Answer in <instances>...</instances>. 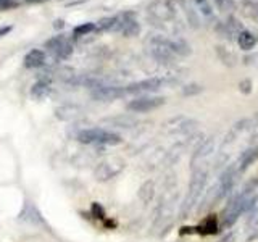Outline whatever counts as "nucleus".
<instances>
[{"label": "nucleus", "instance_id": "obj_10", "mask_svg": "<svg viewBox=\"0 0 258 242\" xmlns=\"http://www.w3.org/2000/svg\"><path fill=\"white\" fill-rule=\"evenodd\" d=\"M150 15L157 21H169L174 18V8L168 0H157L149 7Z\"/></svg>", "mask_w": 258, "mask_h": 242}, {"label": "nucleus", "instance_id": "obj_4", "mask_svg": "<svg viewBox=\"0 0 258 242\" xmlns=\"http://www.w3.org/2000/svg\"><path fill=\"white\" fill-rule=\"evenodd\" d=\"M113 31L121 32V34L126 37H133L141 32V26H139V23H137L134 13L124 12V13L115 15V28H113Z\"/></svg>", "mask_w": 258, "mask_h": 242}, {"label": "nucleus", "instance_id": "obj_20", "mask_svg": "<svg viewBox=\"0 0 258 242\" xmlns=\"http://www.w3.org/2000/svg\"><path fill=\"white\" fill-rule=\"evenodd\" d=\"M197 229H199V232H202V234H215V232L218 231V223H216L215 215L207 216L205 220L200 223V226H199Z\"/></svg>", "mask_w": 258, "mask_h": 242}, {"label": "nucleus", "instance_id": "obj_23", "mask_svg": "<svg viewBox=\"0 0 258 242\" xmlns=\"http://www.w3.org/2000/svg\"><path fill=\"white\" fill-rule=\"evenodd\" d=\"M215 4L221 12H232L234 8H236L234 0H215Z\"/></svg>", "mask_w": 258, "mask_h": 242}, {"label": "nucleus", "instance_id": "obj_14", "mask_svg": "<svg viewBox=\"0 0 258 242\" xmlns=\"http://www.w3.org/2000/svg\"><path fill=\"white\" fill-rule=\"evenodd\" d=\"M256 158H258V145L248 147L245 152H242L239 157V163H237V173H244Z\"/></svg>", "mask_w": 258, "mask_h": 242}, {"label": "nucleus", "instance_id": "obj_18", "mask_svg": "<svg viewBox=\"0 0 258 242\" xmlns=\"http://www.w3.org/2000/svg\"><path fill=\"white\" fill-rule=\"evenodd\" d=\"M153 197H155V183L145 181L139 189V199L142 204H150Z\"/></svg>", "mask_w": 258, "mask_h": 242}, {"label": "nucleus", "instance_id": "obj_2", "mask_svg": "<svg viewBox=\"0 0 258 242\" xmlns=\"http://www.w3.org/2000/svg\"><path fill=\"white\" fill-rule=\"evenodd\" d=\"M205 184H207V169L205 168H194V173H192L189 188H187V194H185V199L182 202V210H181L182 218L187 216L190 210L199 204L202 194H204Z\"/></svg>", "mask_w": 258, "mask_h": 242}, {"label": "nucleus", "instance_id": "obj_21", "mask_svg": "<svg viewBox=\"0 0 258 242\" xmlns=\"http://www.w3.org/2000/svg\"><path fill=\"white\" fill-rule=\"evenodd\" d=\"M97 31V24L94 23H84V24H79V26H76L75 29H73V34H75L76 37L79 36H86V34H91V32Z\"/></svg>", "mask_w": 258, "mask_h": 242}, {"label": "nucleus", "instance_id": "obj_13", "mask_svg": "<svg viewBox=\"0 0 258 242\" xmlns=\"http://www.w3.org/2000/svg\"><path fill=\"white\" fill-rule=\"evenodd\" d=\"M179 4L182 7V10L185 13V16H187L189 20V24L192 28H199L200 26V18L202 15L199 12V8L196 5V0H179Z\"/></svg>", "mask_w": 258, "mask_h": 242}, {"label": "nucleus", "instance_id": "obj_6", "mask_svg": "<svg viewBox=\"0 0 258 242\" xmlns=\"http://www.w3.org/2000/svg\"><path fill=\"white\" fill-rule=\"evenodd\" d=\"M45 48H48V52L60 60L70 58L71 53H73V45L64 36H55L50 40H47Z\"/></svg>", "mask_w": 258, "mask_h": 242}, {"label": "nucleus", "instance_id": "obj_27", "mask_svg": "<svg viewBox=\"0 0 258 242\" xmlns=\"http://www.w3.org/2000/svg\"><path fill=\"white\" fill-rule=\"evenodd\" d=\"M16 4L13 2V0H0V12L2 10H8V8L15 7Z\"/></svg>", "mask_w": 258, "mask_h": 242}, {"label": "nucleus", "instance_id": "obj_7", "mask_svg": "<svg viewBox=\"0 0 258 242\" xmlns=\"http://www.w3.org/2000/svg\"><path fill=\"white\" fill-rule=\"evenodd\" d=\"M199 126V123L196 119L185 118V116H177L169 119L168 123L165 125V129L169 134H189L192 136L194 129Z\"/></svg>", "mask_w": 258, "mask_h": 242}, {"label": "nucleus", "instance_id": "obj_16", "mask_svg": "<svg viewBox=\"0 0 258 242\" xmlns=\"http://www.w3.org/2000/svg\"><path fill=\"white\" fill-rule=\"evenodd\" d=\"M45 63V53L40 48H32L24 55V67L26 68H39Z\"/></svg>", "mask_w": 258, "mask_h": 242}, {"label": "nucleus", "instance_id": "obj_15", "mask_svg": "<svg viewBox=\"0 0 258 242\" xmlns=\"http://www.w3.org/2000/svg\"><path fill=\"white\" fill-rule=\"evenodd\" d=\"M20 218L23 221H28L31 224H44V220H42V216H40L39 210L32 205L31 202H26V205H24Z\"/></svg>", "mask_w": 258, "mask_h": 242}, {"label": "nucleus", "instance_id": "obj_5", "mask_svg": "<svg viewBox=\"0 0 258 242\" xmlns=\"http://www.w3.org/2000/svg\"><path fill=\"white\" fill-rule=\"evenodd\" d=\"M124 168V161L119 158H108L102 161V163L95 168V177L97 181H108L111 177H115L118 173L123 171Z\"/></svg>", "mask_w": 258, "mask_h": 242}, {"label": "nucleus", "instance_id": "obj_26", "mask_svg": "<svg viewBox=\"0 0 258 242\" xmlns=\"http://www.w3.org/2000/svg\"><path fill=\"white\" fill-rule=\"evenodd\" d=\"M92 213H94V216H97V218H103V216H105L103 208H102L99 204H94V205H92Z\"/></svg>", "mask_w": 258, "mask_h": 242}, {"label": "nucleus", "instance_id": "obj_12", "mask_svg": "<svg viewBox=\"0 0 258 242\" xmlns=\"http://www.w3.org/2000/svg\"><path fill=\"white\" fill-rule=\"evenodd\" d=\"M124 95V87H116V86H97L94 87L92 97L97 100L107 102V100H115L118 97Z\"/></svg>", "mask_w": 258, "mask_h": 242}, {"label": "nucleus", "instance_id": "obj_8", "mask_svg": "<svg viewBox=\"0 0 258 242\" xmlns=\"http://www.w3.org/2000/svg\"><path fill=\"white\" fill-rule=\"evenodd\" d=\"M165 103L163 97H139V99L131 100L127 103V110L134 113H147L150 110H155Z\"/></svg>", "mask_w": 258, "mask_h": 242}, {"label": "nucleus", "instance_id": "obj_9", "mask_svg": "<svg viewBox=\"0 0 258 242\" xmlns=\"http://www.w3.org/2000/svg\"><path fill=\"white\" fill-rule=\"evenodd\" d=\"M163 86V79L161 78H149L139 81V83L129 84L124 87V94H147V92H155Z\"/></svg>", "mask_w": 258, "mask_h": 242}, {"label": "nucleus", "instance_id": "obj_3", "mask_svg": "<svg viewBox=\"0 0 258 242\" xmlns=\"http://www.w3.org/2000/svg\"><path fill=\"white\" fill-rule=\"evenodd\" d=\"M78 141L83 144H103V145H118L123 142L121 136L110 133L107 129H100V128L81 131L78 134Z\"/></svg>", "mask_w": 258, "mask_h": 242}, {"label": "nucleus", "instance_id": "obj_11", "mask_svg": "<svg viewBox=\"0 0 258 242\" xmlns=\"http://www.w3.org/2000/svg\"><path fill=\"white\" fill-rule=\"evenodd\" d=\"M215 152V137H207V139H202L199 142V145L196 147L192 153V166L196 168L199 161L205 160L207 157H210Z\"/></svg>", "mask_w": 258, "mask_h": 242}, {"label": "nucleus", "instance_id": "obj_24", "mask_svg": "<svg viewBox=\"0 0 258 242\" xmlns=\"http://www.w3.org/2000/svg\"><path fill=\"white\" fill-rule=\"evenodd\" d=\"M202 91H204V86H200V84H189V86H185L182 89V94L187 97V95H197Z\"/></svg>", "mask_w": 258, "mask_h": 242}, {"label": "nucleus", "instance_id": "obj_25", "mask_svg": "<svg viewBox=\"0 0 258 242\" xmlns=\"http://www.w3.org/2000/svg\"><path fill=\"white\" fill-rule=\"evenodd\" d=\"M239 91L244 92V94H250V91H252V81L250 79H244L239 83Z\"/></svg>", "mask_w": 258, "mask_h": 242}, {"label": "nucleus", "instance_id": "obj_22", "mask_svg": "<svg viewBox=\"0 0 258 242\" xmlns=\"http://www.w3.org/2000/svg\"><path fill=\"white\" fill-rule=\"evenodd\" d=\"M196 5L199 8V12L202 15V18H213V10L212 7H210V4L207 2V0H196Z\"/></svg>", "mask_w": 258, "mask_h": 242}, {"label": "nucleus", "instance_id": "obj_28", "mask_svg": "<svg viewBox=\"0 0 258 242\" xmlns=\"http://www.w3.org/2000/svg\"><path fill=\"white\" fill-rule=\"evenodd\" d=\"M12 31V26H5V28H0V37L5 36L7 32H10Z\"/></svg>", "mask_w": 258, "mask_h": 242}, {"label": "nucleus", "instance_id": "obj_19", "mask_svg": "<svg viewBox=\"0 0 258 242\" xmlns=\"http://www.w3.org/2000/svg\"><path fill=\"white\" fill-rule=\"evenodd\" d=\"M50 92V83L48 81H39L31 89V95L34 97V99H45L47 94Z\"/></svg>", "mask_w": 258, "mask_h": 242}, {"label": "nucleus", "instance_id": "obj_17", "mask_svg": "<svg viewBox=\"0 0 258 242\" xmlns=\"http://www.w3.org/2000/svg\"><path fill=\"white\" fill-rule=\"evenodd\" d=\"M237 44H239V47L242 48V50L248 52V50H252V48L256 45V37L250 31L242 29L239 32V36H237Z\"/></svg>", "mask_w": 258, "mask_h": 242}, {"label": "nucleus", "instance_id": "obj_1", "mask_svg": "<svg viewBox=\"0 0 258 242\" xmlns=\"http://www.w3.org/2000/svg\"><path fill=\"white\" fill-rule=\"evenodd\" d=\"M149 52L160 63H171L174 56H185L190 53V47L181 39H168L153 36L149 39Z\"/></svg>", "mask_w": 258, "mask_h": 242}, {"label": "nucleus", "instance_id": "obj_29", "mask_svg": "<svg viewBox=\"0 0 258 242\" xmlns=\"http://www.w3.org/2000/svg\"><path fill=\"white\" fill-rule=\"evenodd\" d=\"M26 2H31V4H36V2H42V0H26Z\"/></svg>", "mask_w": 258, "mask_h": 242}]
</instances>
